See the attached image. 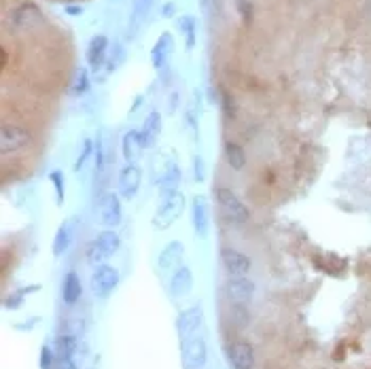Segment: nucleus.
I'll return each mask as SVG.
<instances>
[{"label": "nucleus", "mask_w": 371, "mask_h": 369, "mask_svg": "<svg viewBox=\"0 0 371 369\" xmlns=\"http://www.w3.org/2000/svg\"><path fill=\"white\" fill-rule=\"evenodd\" d=\"M168 289H170V295H172L174 299H183V297H187V295L193 291V272H191V267L181 265L178 269H174Z\"/></svg>", "instance_id": "16"}, {"label": "nucleus", "mask_w": 371, "mask_h": 369, "mask_svg": "<svg viewBox=\"0 0 371 369\" xmlns=\"http://www.w3.org/2000/svg\"><path fill=\"white\" fill-rule=\"evenodd\" d=\"M79 225H81V219H79V217H70V219H66V221L58 228L55 238H53V246H51V250H53L55 257H62V255L70 248L75 236H77V232H79Z\"/></svg>", "instance_id": "14"}, {"label": "nucleus", "mask_w": 371, "mask_h": 369, "mask_svg": "<svg viewBox=\"0 0 371 369\" xmlns=\"http://www.w3.org/2000/svg\"><path fill=\"white\" fill-rule=\"evenodd\" d=\"M60 369H79V368H77V363H75V359H72V361H62V368Z\"/></svg>", "instance_id": "40"}, {"label": "nucleus", "mask_w": 371, "mask_h": 369, "mask_svg": "<svg viewBox=\"0 0 371 369\" xmlns=\"http://www.w3.org/2000/svg\"><path fill=\"white\" fill-rule=\"evenodd\" d=\"M124 219V206H122V198L115 191H107L100 196L98 200V221L100 225H104L107 230H115Z\"/></svg>", "instance_id": "7"}, {"label": "nucleus", "mask_w": 371, "mask_h": 369, "mask_svg": "<svg viewBox=\"0 0 371 369\" xmlns=\"http://www.w3.org/2000/svg\"><path fill=\"white\" fill-rule=\"evenodd\" d=\"M77 353V338L70 333H62L58 338V357L60 361H72Z\"/></svg>", "instance_id": "27"}, {"label": "nucleus", "mask_w": 371, "mask_h": 369, "mask_svg": "<svg viewBox=\"0 0 371 369\" xmlns=\"http://www.w3.org/2000/svg\"><path fill=\"white\" fill-rule=\"evenodd\" d=\"M227 361L232 369L254 368V348L248 340H234L227 346Z\"/></svg>", "instance_id": "12"}, {"label": "nucleus", "mask_w": 371, "mask_h": 369, "mask_svg": "<svg viewBox=\"0 0 371 369\" xmlns=\"http://www.w3.org/2000/svg\"><path fill=\"white\" fill-rule=\"evenodd\" d=\"M47 26L45 13L38 9V4L23 0L17 6L11 9L9 15H4V28H11V32H34L38 28Z\"/></svg>", "instance_id": "1"}, {"label": "nucleus", "mask_w": 371, "mask_h": 369, "mask_svg": "<svg viewBox=\"0 0 371 369\" xmlns=\"http://www.w3.org/2000/svg\"><path fill=\"white\" fill-rule=\"evenodd\" d=\"M83 295V284L77 272H68L62 282V299L66 306H75Z\"/></svg>", "instance_id": "21"}, {"label": "nucleus", "mask_w": 371, "mask_h": 369, "mask_svg": "<svg viewBox=\"0 0 371 369\" xmlns=\"http://www.w3.org/2000/svg\"><path fill=\"white\" fill-rule=\"evenodd\" d=\"M193 178H195V183H204V178H206L204 159H202L200 155H195V157H193Z\"/></svg>", "instance_id": "36"}, {"label": "nucleus", "mask_w": 371, "mask_h": 369, "mask_svg": "<svg viewBox=\"0 0 371 369\" xmlns=\"http://www.w3.org/2000/svg\"><path fill=\"white\" fill-rule=\"evenodd\" d=\"M66 13L68 15H83V6H79V4H66Z\"/></svg>", "instance_id": "37"}, {"label": "nucleus", "mask_w": 371, "mask_h": 369, "mask_svg": "<svg viewBox=\"0 0 371 369\" xmlns=\"http://www.w3.org/2000/svg\"><path fill=\"white\" fill-rule=\"evenodd\" d=\"M142 149H144V142H142L140 129H127L124 134V140H122V151H124L125 161L127 164L136 161L142 155Z\"/></svg>", "instance_id": "20"}, {"label": "nucleus", "mask_w": 371, "mask_h": 369, "mask_svg": "<svg viewBox=\"0 0 371 369\" xmlns=\"http://www.w3.org/2000/svg\"><path fill=\"white\" fill-rule=\"evenodd\" d=\"M172 47H174V41H172V34L170 32H163L157 43L153 45L151 49V62L157 70H161L163 66H168V58L172 53Z\"/></svg>", "instance_id": "19"}, {"label": "nucleus", "mask_w": 371, "mask_h": 369, "mask_svg": "<svg viewBox=\"0 0 371 369\" xmlns=\"http://www.w3.org/2000/svg\"><path fill=\"white\" fill-rule=\"evenodd\" d=\"M53 359H55L53 351L45 344V346L41 348V361H38L41 369H53Z\"/></svg>", "instance_id": "35"}, {"label": "nucleus", "mask_w": 371, "mask_h": 369, "mask_svg": "<svg viewBox=\"0 0 371 369\" xmlns=\"http://www.w3.org/2000/svg\"><path fill=\"white\" fill-rule=\"evenodd\" d=\"M178 28L187 36V49H193V45H195V19L191 15H183L178 19Z\"/></svg>", "instance_id": "29"}, {"label": "nucleus", "mask_w": 371, "mask_h": 369, "mask_svg": "<svg viewBox=\"0 0 371 369\" xmlns=\"http://www.w3.org/2000/svg\"><path fill=\"white\" fill-rule=\"evenodd\" d=\"M183 255H185V245L181 240H172L161 248L159 257H157V265L161 272H170V269H178L183 263Z\"/></svg>", "instance_id": "17"}, {"label": "nucleus", "mask_w": 371, "mask_h": 369, "mask_svg": "<svg viewBox=\"0 0 371 369\" xmlns=\"http://www.w3.org/2000/svg\"><path fill=\"white\" fill-rule=\"evenodd\" d=\"M125 60V49L122 45H115L113 47V55H111V62H109V73H113L115 68H119V64Z\"/></svg>", "instance_id": "34"}, {"label": "nucleus", "mask_w": 371, "mask_h": 369, "mask_svg": "<svg viewBox=\"0 0 371 369\" xmlns=\"http://www.w3.org/2000/svg\"><path fill=\"white\" fill-rule=\"evenodd\" d=\"M107 51H109V38L104 34H96L90 41V47H87V62H90L92 70H100L102 68Z\"/></svg>", "instance_id": "18"}, {"label": "nucleus", "mask_w": 371, "mask_h": 369, "mask_svg": "<svg viewBox=\"0 0 371 369\" xmlns=\"http://www.w3.org/2000/svg\"><path fill=\"white\" fill-rule=\"evenodd\" d=\"M181 168L176 164H172L170 168L163 170V176L159 181V200H166L170 196H174L178 191V185H181Z\"/></svg>", "instance_id": "22"}, {"label": "nucleus", "mask_w": 371, "mask_h": 369, "mask_svg": "<svg viewBox=\"0 0 371 369\" xmlns=\"http://www.w3.org/2000/svg\"><path fill=\"white\" fill-rule=\"evenodd\" d=\"M185 206H187V200H185V193H181V191H176L174 196L161 200L155 215H153V228L157 232L170 230L181 219V215L185 213Z\"/></svg>", "instance_id": "4"}, {"label": "nucleus", "mask_w": 371, "mask_h": 369, "mask_svg": "<svg viewBox=\"0 0 371 369\" xmlns=\"http://www.w3.org/2000/svg\"><path fill=\"white\" fill-rule=\"evenodd\" d=\"M122 246V238L115 230H104L102 234H98L87 248H85V259L90 265L98 267L102 265L104 261H109Z\"/></svg>", "instance_id": "3"}, {"label": "nucleus", "mask_w": 371, "mask_h": 369, "mask_svg": "<svg viewBox=\"0 0 371 369\" xmlns=\"http://www.w3.org/2000/svg\"><path fill=\"white\" fill-rule=\"evenodd\" d=\"M215 198L221 208V217L232 225V228H244L250 221V210L248 206L234 193L230 187H215Z\"/></svg>", "instance_id": "2"}, {"label": "nucleus", "mask_w": 371, "mask_h": 369, "mask_svg": "<svg viewBox=\"0 0 371 369\" xmlns=\"http://www.w3.org/2000/svg\"><path fill=\"white\" fill-rule=\"evenodd\" d=\"M223 291L232 304H248L257 293V284L248 280L247 276H230L223 284Z\"/></svg>", "instance_id": "10"}, {"label": "nucleus", "mask_w": 371, "mask_h": 369, "mask_svg": "<svg viewBox=\"0 0 371 369\" xmlns=\"http://www.w3.org/2000/svg\"><path fill=\"white\" fill-rule=\"evenodd\" d=\"M92 153H94V142H92L90 138H85L83 144H81L79 157H77V161H75V172H81V170L85 168V164H87V159H90Z\"/></svg>", "instance_id": "31"}, {"label": "nucleus", "mask_w": 371, "mask_h": 369, "mask_svg": "<svg viewBox=\"0 0 371 369\" xmlns=\"http://www.w3.org/2000/svg\"><path fill=\"white\" fill-rule=\"evenodd\" d=\"M49 181L53 183V189H55V200H58V206L64 204V196H66V181H64V174L60 170H53L49 174Z\"/></svg>", "instance_id": "30"}, {"label": "nucleus", "mask_w": 371, "mask_h": 369, "mask_svg": "<svg viewBox=\"0 0 371 369\" xmlns=\"http://www.w3.org/2000/svg\"><path fill=\"white\" fill-rule=\"evenodd\" d=\"M49 2H55V4H72L77 0H49Z\"/></svg>", "instance_id": "41"}, {"label": "nucleus", "mask_w": 371, "mask_h": 369, "mask_svg": "<svg viewBox=\"0 0 371 369\" xmlns=\"http://www.w3.org/2000/svg\"><path fill=\"white\" fill-rule=\"evenodd\" d=\"M140 134H142L144 149H151V146L157 142V138H159V134H161V115H159L157 111L149 113V117L142 123Z\"/></svg>", "instance_id": "24"}, {"label": "nucleus", "mask_w": 371, "mask_h": 369, "mask_svg": "<svg viewBox=\"0 0 371 369\" xmlns=\"http://www.w3.org/2000/svg\"><path fill=\"white\" fill-rule=\"evenodd\" d=\"M225 161L232 170L240 172V170L247 168V151L238 142L230 140V142H225Z\"/></svg>", "instance_id": "25"}, {"label": "nucleus", "mask_w": 371, "mask_h": 369, "mask_svg": "<svg viewBox=\"0 0 371 369\" xmlns=\"http://www.w3.org/2000/svg\"><path fill=\"white\" fill-rule=\"evenodd\" d=\"M202 321H204V308H202L200 304L185 308V310L176 316V331H178L181 342H187L189 338H193L195 331L200 329Z\"/></svg>", "instance_id": "9"}, {"label": "nucleus", "mask_w": 371, "mask_h": 369, "mask_svg": "<svg viewBox=\"0 0 371 369\" xmlns=\"http://www.w3.org/2000/svg\"><path fill=\"white\" fill-rule=\"evenodd\" d=\"M191 221L198 238H206L210 230V210H208V200L206 196H195L191 204Z\"/></svg>", "instance_id": "15"}, {"label": "nucleus", "mask_w": 371, "mask_h": 369, "mask_svg": "<svg viewBox=\"0 0 371 369\" xmlns=\"http://www.w3.org/2000/svg\"><path fill=\"white\" fill-rule=\"evenodd\" d=\"M140 183H142V168L136 161L125 164L119 172V196L124 200H134L140 189Z\"/></svg>", "instance_id": "13"}, {"label": "nucleus", "mask_w": 371, "mask_h": 369, "mask_svg": "<svg viewBox=\"0 0 371 369\" xmlns=\"http://www.w3.org/2000/svg\"><path fill=\"white\" fill-rule=\"evenodd\" d=\"M32 142V132L19 123H2V134H0V149H2V159L9 155L26 149Z\"/></svg>", "instance_id": "5"}, {"label": "nucleus", "mask_w": 371, "mask_h": 369, "mask_svg": "<svg viewBox=\"0 0 371 369\" xmlns=\"http://www.w3.org/2000/svg\"><path fill=\"white\" fill-rule=\"evenodd\" d=\"M227 321L230 325H234L236 329H244L250 323V312H248L247 304H232L227 308Z\"/></svg>", "instance_id": "26"}, {"label": "nucleus", "mask_w": 371, "mask_h": 369, "mask_svg": "<svg viewBox=\"0 0 371 369\" xmlns=\"http://www.w3.org/2000/svg\"><path fill=\"white\" fill-rule=\"evenodd\" d=\"M236 6H238V13L242 15V19H244V23H252V19H254V6H252V2L250 0H236Z\"/></svg>", "instance_id": "33"}, {"label": "nucleus", "mask_w": 371, "mask_h": 369, "mask_svg": "<svg viewBox=\"0 0 371 369\" xmlns=\"http://www.w3.org/2000/svg\"><path fill=\"white\" fill-rule=\"evenodd\" d=\"M208 363V346L202 336H193L183 342V368L204 369Z\"/></svg>", "instance_id": "8"}, {"label": "nucleus", "mask_w": 371, "mask_h": 369, "mask_svg": "<svg viewBox=\"0 0 371 369\" xmlns=\"http://www.w3.org/2000/svg\"><path fill=\"white\" fill-rule=\"evenodd\" d=\"M174 11H176V6H174L172 2H168V4H163V9H161V13H163V17H172V15H174Z\"/></svg>", "instance_id": "38"}, {"label": "nucleus", "mask_w": 371, "mask_h": 369, "mask_svg": "<svg viewBox=\"0 0 371 369\" xmlns=\"http://www.w3.org/2000/svg\"><path fill=\"white\" fill-rule=\"evenodd\" d=\"M117 284H119V269H117L115 265L102 263V265H98V267L94 269L92 282H90L94 297H98V299L111 297V293L117 289Z\"/></svg>", "instance_id": "6"}, {"label": "nucleus", "mask_w": 371, "mask_h": 369, "mask_svg": "<svg viewBox=\"0 0 371 369\" xmlns=\"http://www.w3.org/2000/svg\"><path fill=\"white\" fill-rule=\"evenodd\" d=\"M153 0H134L131 2V17H129V36H136L142 23L146 21L151 13Z\"/></svg>", "instance_id": "23"}, {"label": "nucleus", "mask_w": 371, "mask_h": 369, "mask_svg": "<svg viewBox=\"0 0 371 369\" xmlns=\"http://www.w3.org/2000/svg\"><path fill=\"white\" fill-rule=\"evenodd\" d=\"M28 293L21 289V291H15V293H11V295H6L4 297V308L6 310H19L21 306H23V297H26Z\"/></svg>", "instance_id": "32"}, {"label": "nucleus", "mask_w": 371, "mask_h": 369, "mask_svg": "<svg viewBox=\"0 0 371 369\" xmlns=\"http://www.w3.org/2000/svg\"><path fill=\"white\" fill-rule=\"evenodd\" d=\"M221 263H223V267L230 276H247L252 269L250 257L244 255L242 250H238V248H232V246L221 248Z\"/></svg>", "instance_id": "11"}, {"label": "nucleus", "mask_w": 371, "mask_h": 369, "mask_svg": "<svg viewBox=\"0 0 371 369\" xmlns=\"http://www.w3.org/2000/svg\"><path fill=\"white\" fill-rule=\"evenodd\" d=\"M87 90H90V73H87V68H79L77 75H75L70 94H72V96H83Z\"/></svg>", "instance_id": "28"}, {"label": "nucleus", "mask_w": 371, "mask_h": 369, "mask_svg": "<svg viewBox=\"0 0 371 369\" xmlns=\"http://www.w3.org/2000/svg\"><path fill=\"white\" fill-rule=\"evenodd\" d=\"M176 102H178V94H172V98H170V113H174Z\"/></svg>", "instance_id": "39"}]
</instances>
